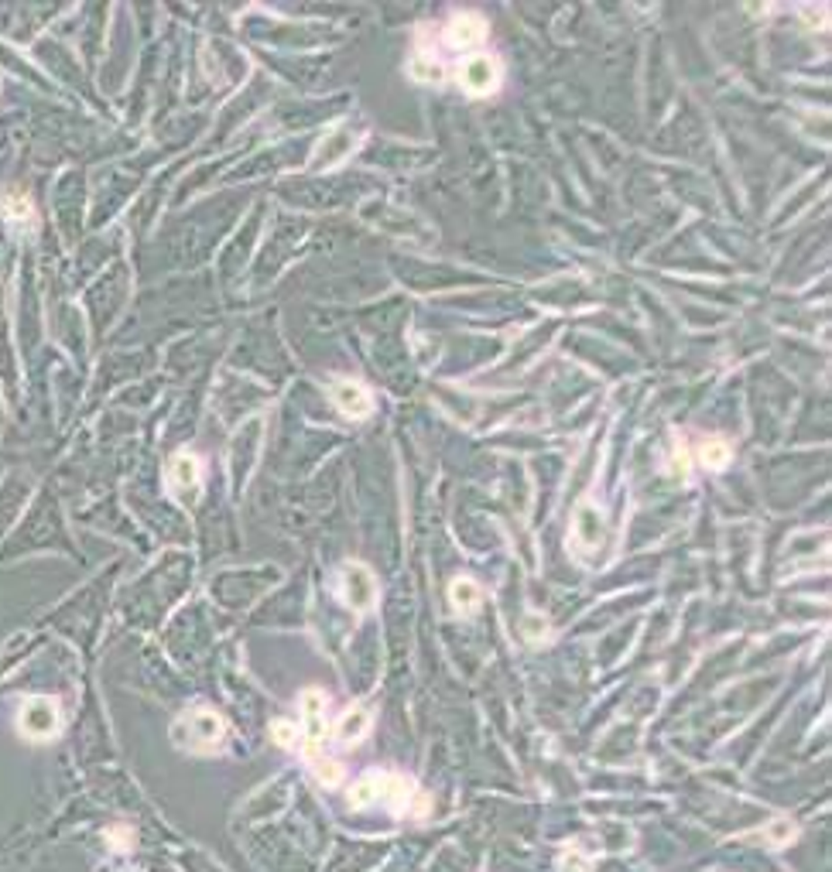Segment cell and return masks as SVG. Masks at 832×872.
<instances>
[{"instance_id":"6da1fadb","label":"cell","mask_w":832,"mask_h":872,"mask_svg":"<svg viewBox=\"0 0 832 872\" xmlns=\"http://www.w3.org/2000/svg\"><path fill=\"white\" fill-rule=\"evenodd\" d=\"M298 705H302V718H305V742H302V750H305L309 760H319V756H322V746H326V739H330L326 695H322L319 688H305L302 698H298Z\"/></svg>"},{"instance_id":"7a4b0ae2","label":"cell","mask_w":832,"mask_h":872,"mask_svg":"<svg viewBox=\"0 0 832 872\" xmlns=\"http://www.w3.org/2000/svg\"><path fill=\"white\" fill-rule=\"evenodd\" d=\"M339 585H343V602L353 613L366 616L377 606V579L374 571L360 562H347L339 568Z\"/></svg>"},{"instance_id":"3957f363","label":"cell","mask_w":832,"mask_h":872,"mask_svg":"<svg viewBox=\"0 0 832 872\" xmlns=\"http://www.w3.org/2000/svg\"><path fill=\"white\" fill-rule=\"evenodd\" d=\"M18 725H21V733L28 735V739H35V742L52 739V735L59 733V701L45 698V695L28 698L24 705H21Z\"/></svg>"},{"instance_id":"277c9868","label":"cell","mask_w":832,"mask_h":872,"mask_svg":"<svg viewBox=\"0 0 832 872\" xmlns=\"http://www.w3.org/2000/svg\"><path fill=\"white\" fill-rule=\"evenodd\" d=\"M178 729L189 733L192 750H216L226 735L223 718L216 715L213 708H195V712H189V715L178 722Z\"/></svg>"},{"instance_id":"5b68a950","label":"cell","mask_w":832,"mask_h":872,"mask_svg":"<svg viewBox=\"0 0 832 872\" xmlns=\"http://www.w3.org/2000/svg\"><path fill=\"white\" fill-rule=\"evenodd\" d=\"M330 397H332V404L343 410L347 418H353V421L366 418V414H370V408H374V397H370V391H366L360 380H349V376H332V380H330Z\"/></svg>"},{"instance_id":"8992f818","label":"cell","mask_w":832,"mask_h":872,"mask_svg":"<svg viewBox=\"0 0 832 872\" xmlns=\"http://www.w3.org/2000/svg\"><path fill=\"white\" fill-rule=\"evenodd\" d=\"M459 83L473 96L493 93L501 85V66H497V58H490V55H473V58H466L463 68H459Z\"/></svg>"},{"instance_id":"52a82bcc","label":"cell","mask_w":832,"mask_h":872,"mask_svg":"<svg viewBox=\"0 0 832 872\" xmlns=\"http://www.w3.org/2000/svg\"><path fill=\"white\" fill-rule=\"evenodd\" d=\"M603 537H607V527H603V510H600L596 503H590V499H583V503L575 507V513H573V541H575V547H583V551H596V547L603 544Z\"/></svg>"},{"instance_id":"ba28073f","label":"cell","mask_w":832,"mask_h":872,"mask_svg":"<svg viewBox=\"0 0 832 872\" xmlns=\"http://www.w3.org/2000/svg\"><path fill=\"white\" fill-rule=\"evenodd\" d=\"M199 482H203V465H199V459L192 452H178L168 462V486H172V493L182 496V499H185V493L195 496Z\"/></svg>"},{"instance_id":"9c48e42d","label":"cell","mask_w":832,"mask_h":872,"mask_svg":"<svg viewBox=\"0 0 832 872\" xmlns=\"http://www.w3.org/2000/svg\"><path fill=\"white\" fill-rule=\"evenodd\" d=\"M486 38V21L476 14H456L446 24V45L452 49H476Z\"/></svg>"},{"instance_id":"30bf717a","label":"cell","mask_w":832,"mask_h":872,"mask_svg":"<svg viewBox=\"0 0 832 872\" xmlns=\"http://www.w3.org/2000/svg\"><path fill=\"white\" fill-rule=\"evenodd\" d=\"M370 725H374L370 708H366V705H353V708H347V712L339 715V722H336V739H339L343 746H357V742H364V735L370 733Z\"/></svg>"},{"instance_id":"8fae6325","label":"cell","mask_w":832,"mask_h":872,"mask_svg":"<svg viewBox=\"0 0 832 872\" xmlns=\"http://www.w3.org/2000/svg\"><path fill=\"white\" fill-rule=\"evenodd\" d=\"M418 787L408 780V777H401V773H384L381 777V801L394 811V814H404V811H411V801H415Z\"/></svg>"},{"instance_id":"7c38bea8","label":"cell","mask_w":832,"mask_h":872,"mask_svg":"<svg viewBox=\"0 0 832 872\" xmlns=\"http://www.w3.org/2000/svg\"><path fill=\"white\" fill-rule=\"evenodd\" d=\"M480 598H484V589L476 585L473 579H466V575H459V579H452L449 585V602L452 609L459 616H469L480 609Z\"/></svg>"},{"instance_id":"4fadbf2b","label":"cell","mask_w":832,"mask_h":872,"mask_svg":"<svg viewBox=\"0 0 832 872\" xmlns=\"http://www.w3.org/2000/svg\"><path fill=\"white\" fill-rule=\"evenodd\" d=\"M381 777L384 773H366V777H360L357 784L349 787V807H370L374 801H381Z\"/></svg>"},{"instance_id":"5bb4252c","label":"cell","mask_w":832,"mask_h":872,"mask_svg":"<svg viewBox=\"0 0 832 872\" xmlns=\"http://www.w3.org/2000/svg\"><path fill=\"white\" fill-rule=\"evenodd\" d=\"M699 459H702V465H710V469H727L729 459H733V448L723 438H710V442L699 445Z\"/></svg>"},{"instance_id":"9a60e30c","label":"cell","mask_w":832,"mask_h":872,"mask_svg":"<svg viewBox=\"0 0 832 872\" xmlns=\"http://www.w3.org/2000/svg\"><path fill=\"white\" fill-rule=\"evenodd\" d=\"M312 773H315V780L322 787H339L343 784V763L339 760H332V756H319V760H312Z\"/></svg>"},{"instance_id":"2e32d148","label":"cell","mask_w":832,"mask_h":872,"mask_svg":"<svg viewBox=\"0 0 832 872\" xmlns=\"http://www.w3.org/2000/svg\"><path fill=\"white\" fill-rule=\"evenodd\" d=\"M408 72H411V79H418V83H442V66L435 62V58H429V55H415L411 62H408Z\"/></svg>"},{"instance_id":"e0dca14e","label":"cell","mask_w":832,"mask_h":872,"mask_svg":"<svg viewBox=\"0 0 832 872\" xmlns=\"http://www.w3.org/2000/svg\"><path fill=\"white\" fill-rule=\"evenodd\" d=\"M795 835H798V828H795V821H791V818H774L767 828H764L767 845H788Z\"/></svg>"},{"instance_id":"ac0fdd59","label":"cell","mask_w":832,"mask_h":872,"mask_svg":"<svg viewBox=\"0 0 832 872\" xmlns=\"http://www.w3.org/2000/svg\"><path fill=\"white\" fill-rule=\"evenodd\" d=\"M520 633H524L528 643H541V640L548 636V619H545L541 613H524V619H520Z\"/></svg>"},{"instance_id":"d6986e66","label":"cell","mask_w":832,"mask_h":872,"mask_svg":"<svg viewBox=\"0 0 832 872\" xmlns=\"http://www.w3.org/2000/svg\"><path fill=\"white\" fill-rule=\"evenodd\" d=\"M271 733H275V742H277V746H285V750H292V746L298 742L295 725H292V722H285V718H277L275 725H271Z\"/></svg>"},{"instance_id":"ffe728a7","label":"cell","mask_w":832,"mask_h":872,"mask_svg":"<svg viewBox=\"0 0 832 872\" xmlns=\"http://www.w3.org/2000/svg\"><path fill=\"white\" fill-rule=\"evenodd\" d=\"M562 866H565L569 872H590V859H586V855H579L573 849V852L562 859Z\"/></svg>"},{"instance_id":"44dd1931","label":"cell","mask_w":832,"mask_h":872,"mask_svg":"<svg viewBox=\"0 0 832 872\" xmlns=\"http://www.w3.org/2000/svg\"><path fill=\"white\" fill-rule=\"evenodd\" d=\"M675 476L689 479V452H685V445L682 442H678V448H675Z\"/></svg>"},{"instance_id":"7402d4cb","label":"cell","mask_w":832,"mask_h":872,"mask_svg":"<svg viewBox=\"0 0 832 872\" xmlns=\"http://www.w3.org/2000/svg\"><path fill=\"white\" fill-rule=\"evenodd\" d=\"M429 811H432V801H429V794H421V790H418L415 801H411V814H418V818H421V814H429Z\"/></svg>"}]
</instances>
